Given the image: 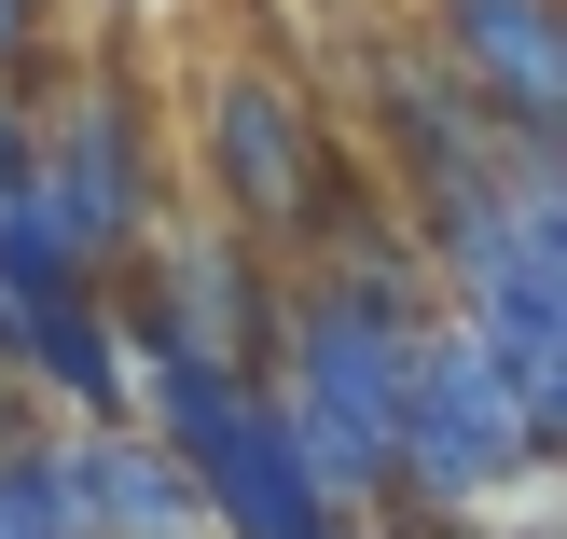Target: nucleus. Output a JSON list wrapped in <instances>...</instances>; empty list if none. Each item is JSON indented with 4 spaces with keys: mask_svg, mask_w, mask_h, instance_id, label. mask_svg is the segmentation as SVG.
Here are the masks:
<instances>
[{
    "mask_svg": "<svg viewBox=\"0 0 567 539\" xmlns=\"http://www.w3.org/2000/svg\"><path fill=\"white\" fill-rule=\"evenodd\" d=\"M166 415H181V443H194V470H208V498L236 512L249 539H319V485H305V457H291V429H277L249 387H221V360H166Z\"/></svg>",
    "mask_w": 567,
    "mask_h": 539,
    "instance_id": "f257e3e1",
    "label": "nucleus"
},
{
    "mask_svg": "<svg viewBox=\"0 0 567 539\" xmlns=\"http://www.w3.org/2000/svg\"><path fill=\"white\" fill-rule=\"evenodd\" d=\"M388 402H402V346H388L374 304H332L319 346H305V387H291V457L305 485H374L388 470Z\"/></svg>",
    "mask_w": 567,
    "mask_h": 539,
    "instance_id": "f03ea898",
    "label": "nucleus"
},
{
    "mask_svg": "<svg viewBox=\"0 0 567 539\" xmlns=\"http://www.w3.org/2000/svg\"><path fill=\"white\" fill-rule=\"evenodd\" d=\"M388 443H415V470L471 498V485H498V470L526 457V415H513V387H498V360L471 346V332H430V346L402 360Z\"/></svg>",
    "mask_w": 567,
    "mask_h": 539,
    "instance_id": "7ed1b4c3",
    "label": "nucleus"
},
{
    "mask_svg": "<svg viewBox=\"0 0 567 539\" xmlns=\"http://www.w3.org/2000/svg\"><path fill=\"white\" fill-rule=\"evenodd\" d=\"M457 55L498 83V111H513V125H554V97H567L554 0H457Z\"/></svg>",
    "mask_w": 567,
    "mask_h": 539,
    "instance_id": "20e7f679",
    "label": "nucleus"
},
{
    "mask_svg": "<svg viewBox=\"0 0 567 539\" xmlns=\"http://www.w3.org/2000/svg\"><path fill=\"white\" fill-rule=\"evenodd\" d=\"M221 166H249V194H264V208H291V194H305L291 111H277V97H221Z\"/></svg>",
    "mask_w": 567,
    "mask_h": 539,
    "instance_id": "39448f33",
    "label": "nucleus"
},
{
    "mask_svg": "<svg viewBox=\"0 0 567 539\" xmlns=\"http://www.w3.org/2000/svg\"><path fill=\"white\" fill-rule=\"evenodd\" d=\"M0 539H83V526H70V498H55V470H42V457H0Z\"/></svg>",
    "mask_w": 567,
    "mask_h": 539,
    "instance_id": "423d86ee",
    "label": "nucleus"
},
{
    "mask_svg": "<svg viewBox=\"0 0 567 539\" xmlns=\"http://www.w3.org/2000/svg\"><path fill=\"white\" fill-rule=\"evenodd\" d=\"M0 42H14V0H0Z\"/></svg>",
    "mask_w": 567,
    "mask_h": 539,
    "instance_id": "0eeeda50",
    "label": "nucleus"
}]
</instances>
